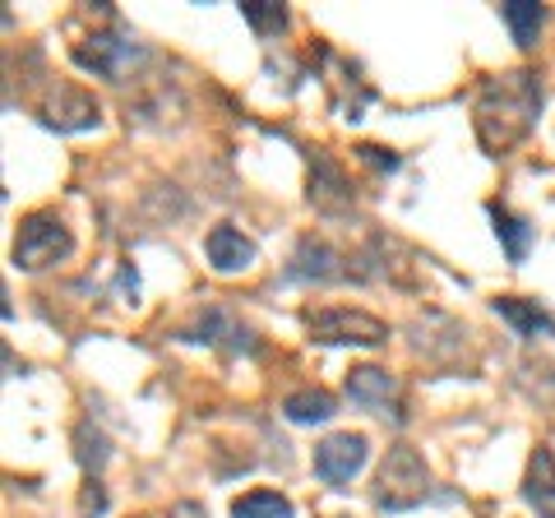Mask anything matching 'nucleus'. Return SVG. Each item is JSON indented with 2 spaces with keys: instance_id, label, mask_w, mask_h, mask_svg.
<instances>
[{
  "instance_id": "6ab92c4d",
  "label": "nucleus",
  "mask_w": 555,
  "mask_h": 518,
  "mask_svg": "<svg viewBox=\"0 0 555 518\" xmlns=\"http://www.w3.org/2000/svg\"><path fill=\"white\" fill-rule=\"evenodd\" d=\"M241 20H246L259 38H278L287 28V10L273 0H241Z\"/></svg>"
},
{
  "instance_id": "6e6552de",
  "label": "nucleus",
  "mask_w": 555,
  "mask_h": 518,
  "mask_svg": "<svg viewBox=\"0 0 555 518\" xmlns=\"http://www.w3.org/2000/svg\"><path fill=\"white\" fill-rule=\"evenodd\" d=\"M75 65H83V70H93L102 79H116L120 70H126V61L134 56V47L126 38H116V33H93V38L75 42Z\"/></svg>"
},
{
  "instance_id": "f8f14e48",
  "label": "nucleus",
  "mask_w": 555,
  "mask_h": 518,
  "mask_svg": "<svg viewBox=\"0 0 555 518\" xmlns=\"http://www.w3.org/2000/svg\"><path fill=\"white\" fill-rule=\"evenodd\" d=\"M524 500L537 509V518H555V454H551L546 444H537L532 458H528Z\"/></svg>"
},
{
  "instance_id": "20e7f679",
  "label": "nucleus",
  "mask_w": 555,
  "mask_h": 518,
  "mask_svg": "<svg viewBox=\"0 0 555 518\" xmlns=\"http://www.w3.org/2000/svg\"><path fill=\"white\" fill-rule=\"evenodd\" d=\"M69 250H75V236H69V228L56 218V213H28L20 222V236H14V264L38 273L47 264H56V259H65Z\"/></svg>"
},
{
  "instance_id": "39448f33",
  "label": "nucleus",
  "mask_w": 555,
  "mask_h": 518,
  "mask_svg": "<svg viewBox=\"0 0 555 518\" xmlns=\"http://www.w3.org/2000/svg\"><path fill=\"white\" fill-rule=\"evenodd\" d=\"M366 454H371L366 436H357V430H338V436H328V440L315 444V477L328 481V487H347V481L366 468Z\"/></svg>"
},
{
  "instance_id": "aec40b11",
  "label": "nucleus",
  "mask_w": 555,
  "mask_h": 518,
  "mask_svg": "<svg viewBox=\"0 0 555 518\" xmlns=\"http://www.w3.org/2000/svg\"><path fill=\"white\" fill-rule=\"evenodd\" d=\"M357 153H361V163H371L375 171H398V158H393L389 148H379V144H361Z\"/></svg>"
},
{
  "instance_id": "dca6fc26",
  "label": "nucleus",
  "mask_w": 555,
  "mask_h": 518,
  "mask_svg": "<svg viewBox=\"0 0 555 518\" xmlns=\"http://www.w3.org/2000/svg\"><path fill=\"white\" fill-rule=\"evenodd\" d=\"M491 222H495V236L505 241L509 264H524V259H528V246H532V228H528L524 218H514L505 204H491Z\"/></svg>"
},
{
  "instance_id": "423d86ee",
  "label": "nucleus",
  "mask_w": 555,
  "mask_h": 518,
  "mask_svg": "<svg viewBox=\"0 0 555 518\" xmlns=\"http://www.w3.org/2000/svg\"><path fill=\"white\" fill-rule=\"evenodd\" d=\"M98 120H102L98 98H89L79 83H56L42 102V126L51 130H89Z\"/></svg>"
},
{
  "instance_id": "f03ea898",
  "label": "nucleus",
  "mask_w": 555,
  "mask_h": 518,
  "mask_svg": "<svg viewBox=\"0 0 555 518\" xmlns=\"http://www.w3.org/2000/svg\"><path fill=\"white\" fill-rule=\"evenodd\" d=\"M430 495V472H426V458L416 454L412 444H393L385 463H379V472H375V509L379 514H408L416 509L422 500Z\"/></svg>"
},
{
  "instance_id": "2eb2a0df",
  "label": "nucleus",
  "mask_w": 555,
  "mask_h": 518,
  "mask_svg": "<svg viewBox=\"0 0 555 518\" xmlns=\"http://www.w3.org/2000/svg\"><path fill=\"white\" fill-rule=\"evenodd\" d=\"M334 393L328 389H297V393H287L283 399V417L287 422H297V426H310V422H328L334 417Z\"/></svg>"
},
{
  "instance_id": "f257e3e1",
  "label": "nucleus",
  "mask_w": 555,
  "mask_h": 518,
  "mask_svg": "<svg viewBox=\"0 0 555 518\" xmlns=\"http://www.w3.org/2000/svg\"><path fill=\"white\" fill-rule=\"evenodd\" d=\"M537 112H542V79L532 70H505L481 83L473 102V130L491 158H505L514 144L528 140Z\"/></svg>"
},
{
  "instance_id": "4be33fe9",
  "label": "nucleus",
  "mask_w": 555,
  "mask_h": 518,
  "mask_svg": "<svg viewBox=\"0 0 555 518\" xmlns=\"http://www.w3.org/2000/svg\"><path fill=\"white\" fill-rule=\"evenodd\" d=\"M102 505H107V495H102L98 481H89V491H83V514H102Z\"/></svg>"
},
{
  "instance_id": "0eeeda50",
  "label": "nucleus",
  "mask_w": 555,
  "mask_h": 518,
  "mask_svg": "<svg viewBox=\"0 0 555 518\" xmlns=\"http://www.w3.org/2000/svg\"><path fill=\"white\" fill-rule=\"evenodd\" d=\"M310 204H315L320 213L352 209V185H347L343 167L328 158V153H315V158H310Z\"/></svg>"
},
{
  "instance_id": "4468645a",
  "label": "nucleus",
  "mask_w": 555,
  "mask_h": 518,
  "mask_svg": "<svg viewBox=\"0 0 555 518\" xmlns=\"http://www.w3.org/2000/svg\"><path fill=\"white\" fill-rule=\"evenodd\" d=\"M495 315L509 320L524 338H537V334H555V320L546 315L537 301H524V297H495Z\"/></svg>"
},
{
  "instance_id": "ddd939ff",
  "label": "nucleus",
  "mask_w": 555,
  "mask_h": 518,
  "mask_svg": "<svg viewBox=\"0 0 555 518\" xmlns=\"http://www.w3.org/2000/svg\"><path fill=\"white\" fill-rule=\"evenodd\" d=\"M343 259L324 246V241H315V236H306L301 246H297V255H292V279H320V283H328V279H347V269H338Z\"/></svg>"
},
{
  "instance_id": "9d476101",
  "label": "nucleus",
  "mask_w": 555,
  "mask_h": 518,
  "mask_svg": "<svg viewBox=\"0 0 555 518\" xmlns=\"http://www.w3.org/2000/svg\"><path fill=\"white\" fill-rule=\"evenodd\" d=\"M190 338H195V342H218V348H228V352H255L250 329L232 315V310H222V306H208L204 315L195 320Z\"/></svg>"
},
{
  "instance_id": "1a4fd4ad",
  "label": "nucleus",
  "mask_w": 555,
  "mask_h": 518,
  "mask_svg": "<svg viewBox=\"0 0 555 518\" xmlns=\"http://www.w3.org/2000/svg\"><path fill=\"white\" fill-rule=\"evenodd\" d=\"M204 250L218 273H241L255 264V241L241 236V228H232V222H218V228L204 236Z\"/></svg>"
},
{
  "instance_id": "a211bd4d",
  "label": "nucleus",
  "mask_w": 555,
  "mask_h": 518,
  "mask_svg": "<svg viewBox=\"0 0 555 518\" xmlns=\"http://www.w3.org/2000/svg\"><path fill=\"white\" fill-rule=\"evenodd\" d=\"M232 518H292V500L278 491H246L232 500Z\"/></svg>"
},
{
  "instance_id": "412c9836",
  "label": "nucleus",
  "mask_w": 555,
  "mask_h": 518,
  "mask_svg": "<svg viewBox=\"0 0 555 518\" xmlns=\"http://www.w3.org/2000/svg\"><path fill=\"white\" fill-rule=\"evenodd\" d=\"M167 518H208V509L199 505V500H181V505H171Z\"/></svg>"
},
{
  "instance_id": "f3484780",
  "label": "nucleus",
  "mask_w": 555,
  "mask_h": 518,
  "mask_svg": "<svg viewBox=\"0 0 555 518\" xmlns=\"http://www.w3.org/2000/svg\"><path fill=\"white\" fill-rule=\"evenodd\" d=\"M500 14H505V24H509V33H514L518 47H532V42H537V28H542V20H546L537 0H505V5H500Z\"/></svg>"
},
{
  "instance_id": "9b49d317",
  "label": "nucleus",
  "mask_w": 555,
  "mask_h": 518,
  "mask_svg": "<svg viewBox=\"0 0 555 518\" xmlns=\"http://www.w3.org/2000/svg\"><path fill=\"white\" fill-rule=\"evenodd\" d=\"M347 399L361 403V407H371V412H393V399H398V379L389 371H379V366H357L352 375H347ZM398 417V412H393Z\"/></svg>"
},
{
  "instance_id": "7ed1b4c3",
  "label": "nucleus",
  "mask_w": 555,
  "mask_h": 518,
  "mask_svg": "<svg viewBox=\"0 0 555 518\" xmlns=\"http://www.w3.org/2000/svg\"><path fill=\"white\" fill-rule=\"evenodd\" d=\"M301 320H306V334L324 342V348H343V342H352V348H379L389 338V324L357 306H310Z\"/></svg>"
}]
</instances>
